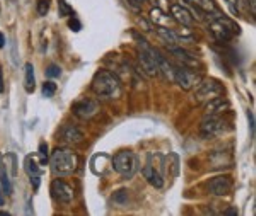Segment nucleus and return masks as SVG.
Segmentation results:
<instances>
[{
	"mask_svg": "<svg viewBox=\"0 0 256 216\" xmlns=\"http://www.w3.org/2000/svg\"><path fill=\"white\" fill-rule=\"evenodd\" d=\"M92 92L104 101H116L123 94L122 80L110 70H99L92 78Z\"/></svg>",
	"mask_w": 256,
	"mask_h": 216,
	"instance_id": "1",
	"label": "nucleus"
},
{
	"mask_svg": "<svg viewBox=\"0 0 256 216\" xmlns=\"http://www.w3.org/2000/svg\"><path fill=\"white\" fill-rule=\"evenodd\" d=\"M50 165L56 177H65L74 174L79 167V155L72 152L70 148H58L53 150L52 157H50Z\"/></svg>",
	"mask_w": 256,
	"mask_h": 216,
	"instance_id": "2",
	"label": "nucleus"
},
{
	"mask_svg": "<svg viewBox=\"0 0 256 216\" xmlns=\"http://www.w3.org/2000/svg\"><path fill=\"white\" fill-rule=\"evenodd\" d=\"M113 169L122 177L132 179L138 169V159L134 152H118L113 157Z\"/></svg>",
	"mask_w": 256,
	"mask_h": 216,
	"instance_id": "3",
	"label": "nucleus"
},
{
	"mask_svg": "<svg viewBox=\"0 0 256 216\" xmlns=\"http://www.w3.org/2000/svg\"><path fill=\"white\" fill-rule=\"evenodd\" d=\"M210 32H212L214 38L217 41L227 43V41H230L234 38V34H238L239 27L230 19L220 15V17H217V19H212V22H210Z\"/></svg>",
	"mask_w": 256,
	"mask_h": 216,
	"instance_id": "4",
	"label": "nucleus"
},
{
	"mask_svg": "<svg viewBox=\"0 0 256 216\" xmlns=\"http://www.w3.org/2000/svg\"><path fill=\"white\" fill-rule=\"evenodd\" d=\"M172 82L178 84L181 89L184 90H192L202 82V75L196 72H193L188 66H181L174 65V73H172Z\"/></svg>",
	"mask_w": 256,
	"mask_h": 216,
	"instance_id": "5",
	"label": "nucleus"
},
{
	"mask_svg": "<svg viewBox=\"0 0 256 216\" xmlns=\"http://www.w3.org/2000/svg\"><path fill=\"white\" fill-rule=\"evenodd\" d=\"M224 92V85L216 78H208V80H202L200 84L195 87V101L196 102H207L210 99L222 95Z\"/></svg>",
	"mask_w": 256,
	"mask_h": 216,
	"instance_id": "6",
	"label": "nucleus"
},
{
	"mask_svg": "<svg viewBox=\"0 0 256 216\" xmlns=\"http://www.w3.org/2000/svg\"><path fill=\"white\" fill-rule=\"evenodd\" d=\"M226 130H227V123L222 121V119L217 118V116H207V118L202 121V126H200L202 136L207 140L222 135V133H226Z\"/></svg>",
	"mask_w": 256,
	"mask_h": 216,
	"instance_id": "7",
	"label": "nucleus"
},
{
	"mask_svg": "<svg viewBox=\"0 0 256 216\" xmlns=\"http://www.w3.org/2000/svg\"><path fill=\"white\" fill-rule=\"evenodd\" d=\"M168 51L174 56V60L181 66H188V68H192V70L202 68V61L198 60L193 53H190L188 49L180 48V46H176V44H171V46H168Z\"/></svg>",
	"mask_w": 256,
	"mask_h": 216,
	"instance_id": "8",
	"label": "nucleus"
},
{
	"mask_svg": "<svg viewBox=\"0 0 256 216\" xmlns=\"http://www.w3.org/2000/svg\"><path fill=\"white\" fill-rule=\"evenodd\" d=\"M52 194H53V198H55L56 201L64 203V205L72 203L74 196H76L72 186H68L67 182L62 181V179H55V181L52 182Z\"/></svg>",
	"mask_w": 256,
	"mask_h": 216,
	"instance_id": "9",
	"label": "nucleus"
},
{
	"mask_svg": "<svg viewBox=\"0 0 256 216\" xmlns=\"http://www.w3.org/2000/svg\"><path fill=\"white\" fill-rule=\"evenodd\" d=\"M99 113V104L92 99H82L74 104V114L80 119H90Z\"/></svg>",
	"mask_w": 256,
	"mask_h": 216,
	"instance_id": "10",
	"label": "nucleus"
},
{
	"mask_svg": "<svg viewBox=\"0 0 256 216\" xmlns=\"http://www.w3.org/2000/svg\"><path fill=\"white\" fill-rule=\"evenodd\" d=\"M232 179L229 176H217L208 182V191L214 196H226L232 191Z\"/></svg>",
	"mask_w": 256,
	"mask_h": 216,
	"instance_id": "11",
	"label": "nucleus"
},
{
	"mask_svg": "<svg viewBox=\"0 0 256 216\" xmlns=\"http://www.w3.org/2000/svg\"><path fill=\"white\" fill-rule=\"evenodd\" d=\"M230 109V102L229 99L226 97H220V95H217V97L210 99V101L205 102V114L207 116H218V114H224L227 111Z\"/></svg>",
	"mask_w": 256,
	"mask_h": 216,
	"instance_id": "12",
	"label": "nucleus"
},
{
	"mask_svg": "<svg viewBox=\"0 0 256 216\" xmlns=\"http://www.w3.org/2000/svg\"><path fill=\"white\" fill-rule=\"evenodd\" d=\"M60 140L67 145H79L84 140V133L76 124H65L60 130Z\"/></svg>",
	"mask_w": 256,
	"mask_h": 216,
	"instance_id": "13",
	"label": "nucleus"
},
{
	"mask_svg": "<svg viewBox=\"0 0 256 216\" xmlns=\"http://www.w3.org/2000/svg\"><path fill=\"white\" fill-rule=\"evenodd\" d=\"M150 48L138 49V61H140V65H142V70L148 77H156V75H159V68H158V63H156L154 56H152V53H150Z\"/></svg>",
	"mask_w": 256,
	"mask_h": 216,
	"instance_id": "14",
	"label": "nucleus"
},
{
	"mask_svg": "<svg viewBox=\"0 0 256 216\" xmlns=\"http://www.w3.org/2000/svg\"><path fill=\"white\" fill-rule=\"evenodd\" d=\"M171 15H172V19H174V22L181 24V26L192 27L193 22H195L192 10L186 9L184 5H181V3H174V5H171Z\"/></svg>",
	"mask_w": 256,
	"mask_h": 216,
	"instance_id": "15",
	"label": "nucleus"
},
{
	"mask_svg": "<svg viewBox=\"0 0 256 216\" xmlns=\"http://www.w3.org/2000/svg\"><path fill=\"white\" fill-rule=\"evenodd\" d=\"M148 20H150L156 27H171L172 24H174L172 15H168L166 12H164L162 9H159V7H156V9L150 10V14H148Z\"/></svg>",
	"mask_w": 256,
	"mask_h": 216,
	"instance_id": "16",
	"label": "nucleus"
},
{
	"mask_svg": "<svg viewBox=\"0 0 256 216\" xmlns=\"http://www.w3.org/2000/svg\"><path fill=\"white\" fill-rule=\"evenodd\" d=\"M142 174H144V177L147 179L148 184L154 186L156 189H160L164 186V177L160 176V172L152 164H147L146 167L142 169Z\"/></svg>",
	"mask_w": 256,
	"mask_h": 216,
	"instance_id": "17",
	"label": "nucleus"
},
{
	"mask_svg": "<svg viewBox=\"0 0 256 216\" xmlns=\"http://www.w3.org/2000/svg\"><path fill=\"white\" fill-rule=\"evenodd\" d=\"M190 3H193V5H196L200 10H204L205 14H207V17H212V19H217L220 17V12H218L217 5L214 0H188Z\"/></svg>",
	"mask_w": 256,
	"mask_h": 216,
	"instance_id": "18",
	"label": "nucleus"
},
{
	"mask_svg": "<svg viewBox=\"0 0 256 216\" xmlns=\"http://www.w3.org/2000/svg\"><path fill=\"white\" fill-rule=\"evenodd\" d=\"M156 32L162 38L166 43L169 44H180V38H178L176 31L172 27H158L156 29Z\"/></svg>",
	"mask_w": 256,
	"mask_h": 216,
	"instance_id": "19",
	"label": "nucleus"
},
{
	"mask_svg": "<svg viewBox=\"0 0 256 216\" xmlns=\"http://www.w3.org/2000/svg\"><path fill=\"white\" fill-rule=\"evenodd\" d=\"M176 31V34H178V38H180V44H183V43H193L196 38H195V32L192 31L188 26H181L180 29H174Z\"/></svg>",
	"mask_w": 256,
	"mask_h": 216,
	"instance_id": "20",
	"label": "nucleus"
},
{
	"mask_svg": "<svg viewBox=\"0 0 256 216\" xmlns=\"http://www.w3.org/2000/svg\"><path fill=\"white\" fill-rule=\"evenodd\" d=\"M36 89V77H34V66L31 63H26V90L30 94L34 92Z\"/></svg>",
	"mask_w": 256,
	"mask_h": 216,
	"instance_id": "21",
	"label": "nucleus"
},
{
	"mask_svg": "<svg viewBox=\"0 0 256 216\" xmlns=\"http://www.w3.org/2000/svg\"><path fill=\"white\" fill-rule=\"evenodd\" d=\"M0 184H2V191L6 194H12V182L9 179V174H7V169L0 164Z\"/></svg>",
	"mask_w": 256,
	"mask_h": 216,
	"instance_id": "22",
	"label": "nucleus"
},
{
	"mask_svg": "<svg viewBox=\"0 0 256 216\" xmlns=\"http://www.w3.org/2000/svg\"><path fill=\"white\" fill-rule=\"evenodd\" d=\"M26 172L30 177H34V176H41V170H40V165L36 164L34 157L30 155L26 157Z\"/></svg>",
	"mask_w": 256,
	"mask_h": 216,
	"instance_id": "23",
	"label": "nucleus"
},
{
	"mask_svg": "<svg viewBox=\"0 0 256 216\" xmlns=\"http://www.w3.org/2000/svg\"><path fill=\"white\" fill-rule=\"evenodd\" d=\"M41 92H43V97H53L56 92V84H53L52 80L44 82L43 87H41Z\"/></svg>",
	"mask_w": 256,
	"mask_h": 216,
	"instance_id": "24",
	"label": "nucleus"
},
{
	"mask_svg": "<svg viewBox=\"0 0 256 216\" xmlns=\"http://www.w3.org/2000/svg\"><path fill=\"white\" fill-rule=\"evenodd\" d=\"M169 159H171V176L178 177L180 176V157H178V153H171Z\"/></svg>",
	"mask_w": 256,
	"mask_h": 216,
	"instance_id": "25",
	"label": "nucleus"
},
{
	"mask_svg": "<svg viewBox=\"0 0 256 216\" xmlns=\"http://www.w3.org/2000/svg\"><path fill=\"white\" fill-rule=\"evenodd\" d=\"M113 201L116 203V205H126V201H128V191L126 189H120L118 193L113 196Z\"/></svg>",
	"mask_w": 256,
	"mask_h": 216,
	"instance_id": "26",
	"label": "nucleus"
},
{
	"mask_svg": "<svg viewBox=\"0 0 256 216\" xmlns=\"http://www.w3.org/2000/svg\"><path fill=\"white\" fill-rule=\"evenodd\" d=\"M58 7H60V15H62V17H70V15H74L72 7L67 5V2H65V0H58Z\"/></svg>",
	"mask_w": 256,
	"mask_h": 216,
	"instance_id": "27",
	"label": "nucleus"
},
{
	"mask_svg": "<svg viewBox=\"0 0 256 216\" xmlns=\"http://www.w3.org/2000/svg\"><path fill=\"white\" fill-rule=\"evenodd\" d=\"M50 7H52V2H50V0H38V7H36V10H38L40 15H46L50 12Z\"/></svg>",
	"mask_w": 256,
	"mask_h": 216,
	"instance_id": "28",
	"label": "nucleus"
},
{
	"mask_svg": "<svg viewBox=\"0 0 256 216\" xmlns=\"http://www.w3.org/2000/svg\"><path fill=\"white\" fill-rule=\"evenodd\" d=\"M46 75L50 77V78H58L60 75H62V68L58 65H55V63H52L46 68Z\"/></svg>",
	"mask_w": 256,
	"mask_h": 216,
	"instance_id": "29",
	"label": "nucleus"
},
{
	"mask_svg": "<svg viewBox=\"0 0 256 216\" xmlns=\"http://www.w3.org/2000/svg\"><path fill=\"white\" fill-rule=\"evenodd\" d=\"M40 155H41V165H46V162H48V145L44 143V141L40 145Z\"/></svg>",
	"mask_w": 256,
	"mask_h": 216,
	"instance_id": "30",
	"label": "nucleus"
},
{
	"mask_svg": "<svg viewBox=\"0 0 256 216\" xmlns=\"http://www.w3.org/2000/svg\"><path fill=\"white\" fill-rule=\"evenodd\" d=\"M68 27L72 29L74 32H79L80 29H82V24H80V20L79 19H76L74 15H70V20H68Z\"/></svg>",
	"mask_w": 256,
	"mask_h": 216,
	"instance_id": "31",
	"label": "nucleus"
},
{
	"mask_svg": "<svg viewBox=\"0 0 256 216\" xmlns=\"http://www.w3.org/2000/svg\"><path fill=\"white\" fill-rule=\"evenodd\" d=\"M128 3H130L132 7H134V9H142L144 5H146L147 3V0H128Z\"/></svg>",
	"mask_w": 256,
	"mask_h": 216,
	"instance_id": "32",
	"label": "nucleus"
},
{
	"mask_svg": "<svg viewBox=\"0 0 256 216\" xmlns=\"http://www.w3.org/2000/svg\"><path fill=\"white\" fill-rule=\"evenodd\" d=\"M248 119H250V128H251V135L254 136V114H253V111H248Z\"/></svg>",
	"mask_w": 256,
	"mask_h": 216,
	"instance_id": "33",
	"label": "nucleus"
},
{
	"mask_svg": "<svg viewBox=\"0 0 256 216\" xmlns=\"http://www.w3.org/2000/svg\"><path fill=\"white\" fill-rule=\"evenodd\" d=\"M31 182H32V188H34V191L40 188V182H41V176H34L31 177Z\"/></svg>",
	"mask_w": 256,
	"mask_h": 216,
	"instance_id": "34",
	"label": "nucleus"
},
{
	"mask_svg": "<svg viewBox=\"0 0 256 216\" xmlns=\"http://www.w3.org/2000/svg\"><path fill=\"white\" fill-rule=\"evenodd\" d=\"M4 90H6V84H4V70H2V66H0V94H4Z\"/></svg>",
	"mask_w": 256,
	"mask_h": 216,
	"instance_id": "35",
	"label": "nucleus"
},
{
	"mask_svg": "<svg viewBox=\"0 0 256 216\" xmlns=\"http://www.w3.org/2000/svg\"><path fill=\"white\" fill-rule=\"evenodd\" d=\"M238 213H239V211H238L236 206H230V208H227V210L224 211V215H234V216H236Z\"/></svg>",
	"mask_w": 256,
	"mask_h": 216,
	"instance_id": "36",
	"label": "nucleus"
},
{
	"mask_svg": "<svg viewBox=\"0 0 256 216\" xmlns=\"http://www.w3.org/2000/svg\"><path fill=\"white\" fill-rule=\"evenodd\" d=\"M248 5L251 7V12L254 14V9H256V0H248Z\"/></svg>",
	"mask_w": 256,
	"mask_h": 216,
	"instance_id": "37",
	"label": "nucleus"
},
{
	"mask_svg": "<svg viewBox=\"0 0 256 216\" xmlns=\"http://www.w3.org/2000/svg\"><path fill=\"white\" fill-rule=\"evenodd\" d=\"M6 46V36H4V32H0V48Z\"/></svg>",
	"mask_w": 256,
	"mask_h": 216,
	"instance_id": "38",
	"label": "nucleus"
},
{
	"mask_svg": "<svg viewBox=\"0 0 256 216\" xmlns=\"http://www.w3.org/2000/svg\"><path fill=\"white\" fill-rule=\"evenodd\" d=\"M4 203H6V199H4V193H2V188H0V206H4Z\"/></svg>",
	"mask_w": 256,
	"mask_h": 216,
	"instance_id": "39",
	"label": "nucleus"
}]
</instances>
